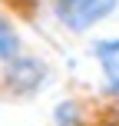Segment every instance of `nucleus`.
I'll use <instances>...</instances> for the list:
<instances>
[{
  "mask_svg": "<svg viewBox=\"0 0 119 126\" xmlns=\"http://www.w3.org/2000/svg\"><path fill=\"white\" fill-rule=\"evenodd\" d=\"M53 126H93V113L86 110L83 100L66 96L53 106Z\"/></svg>",
  "mask_w": 119,
  "mask_h": 126,
  "instance_id": "5",
  "label": "nucleus"
},
{
  "mask_svg": "<svg viewBox=\"0 0 119 126\" xmlns=\"http://www.w3.org/2000/svg\"><path fill=\"white\" fill-rule=\"evenodd\" d=\"M89 57L99 70V93L119 100V37H96L89 43Z\"/></svg>",
  "mask_w": 119,
  "mask_h": 126,
  "instance_id": "3",
  "label": "nucleus"
},
{
  "mask_svg": "<svg viewBox=\"0 0 119 126\" xmlns=\"http://www.w3.org/2000/svg\"><path fill=\"white\" fill-rule=\"evenodd\" d=\"M50 80V63L40 53L23 50L17 60H10L7 66H0V96L7 100H30Z\"/></svg>",
  "mask_w": 119,
  "mask_h": 126,
  "instance_id": "1",
  "label": "nucleus"
},
{
  "mask_svg": "<svg viewBox=\"0 0 119 126\" xmlns=\"http://www.w3.org/2000/svg\"><path fill=\"white\" fill-rule=\"evenodd\" d=\"M53 20L73 37H86L119 10V0H46Z\"/></svg>",
  "mask_w": 119,
  "mask_h": 126,
  "instance_id": "2",
  "label": "nucleus"
},
{
  "mask_svg": "<svg viewBox=\"0 0 119 126\" xmlns=\"http://www.w3.org/2000/svg\"><path fill=\"white\" fill-rule=\"evenodd\" d=\"M23 50H26L23 47V33L17 30L13 17L0 7V66H7L10 60H17Z\"/></svg>",
  "mask_w": 119,
  "mask_h": 126,
  "instance_id": "4",
  "label": "nucleus"
}]
</instances>
